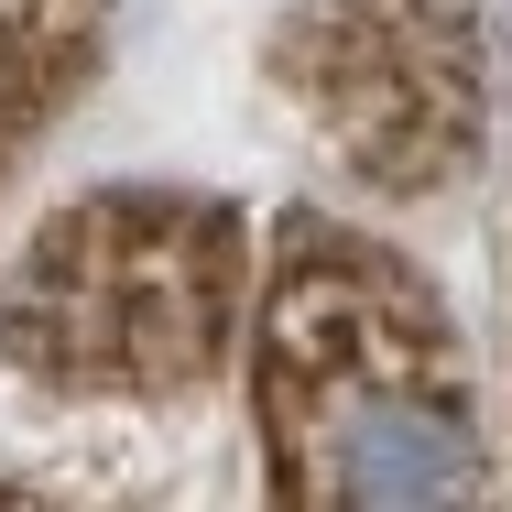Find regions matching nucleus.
Masks as SVG:
<instances>
[{
	"label": "nucleus",
	"instance_id": "nucleus-1",
	"mask_svg": "<svg viewBox=\"0 0 512 512\" xmlns=\"http://www.w3.org/2000/svg\"><path fill=\"white\" fill-rule=\"evenodd\" d=\"M251 414H262V480L284 502L425 512L491 491L480 393L436 284L327 207L273 218L251 306Z\"/></svg>",
	"mask_w": 512,
	"mask_h": 512
},
{
	"label": "nucleus",
	"instance_id": "nucleus-2",
	"mask_svg": "<svg viewBox=\"0 0 512 512\" xmlns=\"http://www.w3.org/2000/svg\"><path fill=\"white\" fill-rule=\"evenodd\" d=\"M251 327V218L197 186H88L0 273V371L66 404H175Z\"/></svg>",
	"mask_w": 512,
	"mask_h": 512
},
{
	"label": "nucleus",
	"instance_id": "nucleus-3",
	"mask_svg": "<svg viewBox=\"0 0 512 512\" xmlns=\"http://www.w3.org/2000/svg\"><path fill=\"white\" fill-rule=\"evenodd\" d=\"M273 88L382 197H425L491 142V44L469 0H295Z\"/></svg>",
	"mask_w": 512,
	"mask_h": 512
},
{
	"label": "nucleus",
	"instance_id": "nucleus-4",
	"mask_svg": "<svg viewBox=\"0 0 512 512\" xmlns=\"http://www.w3.org/2000/svg\"><path fill=\"white\" fill-rule=\"evenodd\" d=\"M88 33H99V0H0V175L88 66Z\"/></svg>",
	"mask_w": 512,
	"mask_h": 512
}]
</instances>
